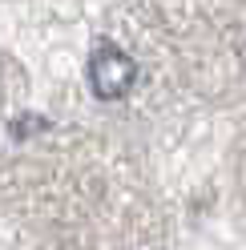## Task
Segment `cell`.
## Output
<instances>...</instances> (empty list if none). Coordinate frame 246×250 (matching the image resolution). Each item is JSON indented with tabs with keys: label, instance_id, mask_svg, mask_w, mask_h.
<instances>
[{
	"label": "cell",
	"instance_id": "cell-1",
	"mask_svg": "<svg viewBox=\"0 0 246 250\" xmlns=\"http://www.w3.org/2000/svg\"><path fill=\"white\" fill-rule=\"evenodd\" d=\"M85 77H89V89H93L97 101H121L137 85V65H133V57L125 49H117L113 41H105L89 57Z\"/></svg>",
	"mask_w": 246,
	"mask_h": 250
},
{
	"label": "cell",
	"instance_id": "cell-2",
	"mask_svg": "<svg viewBox=\"0 0 246 250\" xmlns=\"http://www.w3.org/2000/svg\"><path fill=\"white\" fill-rule=\"evenodd\" d=\"M44 129H49V117H41V113H20V117L8 121V137L12 142H28L33 133H44Z\"/></svg>",
	"mask_w": 246,
	"mask_h": 250
}]
</instances>
